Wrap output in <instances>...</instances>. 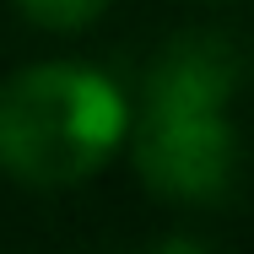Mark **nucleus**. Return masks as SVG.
<instances>
[{"label":"nucleus","mask_w":254,"mask_h":254,"mask_svg":"<svg viewBox=\"0 0 254 254\" xmlns=\"http://www.w3.org/2000/svg\"><path fill=\"white\" fill-rule=\"evenodd\" d=\"M16 11L27 22L49 27V33H76V27L98 22L103 11H108V0H16Z\"/></svg>","instance_id":"nucleus-3"},{"label":"nucleus","mask_w":254,"mask_h":254,"mask_svg":"<svg viewBox=\"0 0 254 254\" xmlns=\"http://www.w3.org/2000/svg\"><path fill=\"white\" fill-rule=\"evenodd\" d=\"M130 130L125 92L92 65H27L0 81V173L33 190L92 179Z\"/></svg>","instance_id":"nucleus-2"},{"label":"nucleus","mask_w":254,"mask_h":254,"mask_svg":"<svg viewBox=\"0 0 254 254\" xmlns=\"http://www.w3.org/2000/svg\"><path fill=\"white\" fill-rule=\"evenodd\" d=\"M233 87L238 49L216 33H184L157 54L135 119V168L146 190L168 200L227 195L238 168V135L227 125Z\"/></svg>","instance_id":"nucleus-1"}]
</instances>
